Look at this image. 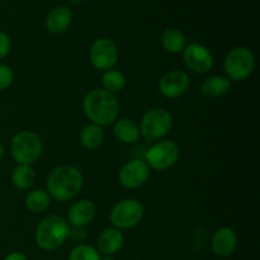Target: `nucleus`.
I'll return each instance as SVG.
<instances>
[{"mask_svg": "<svg viewBox=\"0 0 260 260\" xmlns=\"http://www.w3.org/2000/svg\"><path fill=\"white\" fill-rule=\"evenodd\" d=\"M85 116L98 126H109L117 121L119 103L116 95L104 89H93L88 91L83 101Z\"/></svg>", "mask_w": 260, "mask_h": 260, "instance_id": "nucleus-1", "label": "nucleus"}, {"mask_svg": "<svg viewBox=\"0 0 260 260\" xmlns=\"http://www.w3.org/2000/svg\"><path fill=\"white\" fill-rule=\"evenodd\" d=\"M80 170L70 165H62L50 173L47 178V193L58 202L74 200L83 188Z\"/></svg>", "mask_w": 260, "mask_h": 260, "instance_id": "nucleus-2", "label": "nucleus"}, {"mask_svg": "<svg viewBox=\"0 0 260 260\" xmlns=\"http://www.w3.org/2000/svg\"><path fill=\"white\" fill-rule=\"evenodd\" d=\"M68 221L58 215H50L43 218L36 230V243L42 250L53 251L61 248L69 239Z\"/></svg>", "mask_w": 260, "mask_h": 260, "instance_id": "nucleus-3", "label": "nucleus"}, {"mask_svg": "<svg viewBox=\"0 0 260 260\" xmlns=\"http://www.w3.org/2000/svg\"><path fill=\"white\" fill-rule=\"evenodd\" d=\"M10 154L18 164L30 165L42 154V141L35 132L20 131L10 141Z\"/></svg>", "mask_w": 260, "mask_h": 260, "instance_id": "nucleus-4", "label": "nucleus"}, {"mask_svg": "<svg viewBox=\"0 0 260 260\" xmlns=\"http://www.w3.org/2000/svg\"><path fill=\"white\" fill-rule=\"evenodd\" d=\"M255 55L248 47H235L228 53L223 62L226 78L233 81H243L253 74L255 69Z\"/></svg>", "mask_w": 260, "mask_h": 260, "instance_id": "nucleus-5", "label": "nucleus"}, {"mask_svg": "<svg viewBox=\"0 0 260 260\" xmlns=\"http://www.w3.org/2000/svg\"><path fill=\"white\" fill-rule=\"evenodd\" d=\"M173 117L162 108H155L144 114L140 122V134L146 141H155L169 134Z\"/></svg>", "mask_w": 260, "mask_h": 260, "instance_id": "nucleus-6", "label": "nucleus"}, {"mask_svg": "<svg viewBox=\"0 0 260 260\" xmlns=\"http://www.w3.org/2000/svg\"><path fill=\"white\" fill-rule=\"evenodd\" d=\"M111 222L118 230L132 229L141 222L144 217V208L139 201L126 198L114 205L111 211Z\"/></svg>", "mask_w": 260, "mask_h": 260, "instance_id": "nucleus-7", "label": "nucleus"}, {"mask_svg": "<svg viewBox=\"0 0 260 260\" xmlns=\"http://www.w3.org/2000/svg\"><path fill=\"white\" fill-rule=\"evenodd\" d=\"M179 159V147L174 141L164 140L152 145L146 152V164L155 170H167Z\"/></svg>", "mask_w": 260, "mask_h": 260, "instance_id": "nucleus-8", "label": "nucleus"}, {"mask_svg": "<svg viewBox=\"0 0 260 260\" xmlns=\"http://www.w3.org/2000/svg\"><path fill=\"white\" fill-rule=\"evenodd\" d=\"M118 60V47L109 38H98L90 48V62L96 70L113 69Z\"/></svg>", "mask_w": 260, "mask_h": 260, "instance_id": "nucleus-9", "label": "nucleus"}, {"mask_svg": "<svg viewBox=\"0 0 260 260\" xmlns=\"http://www.w3.org/2000/svg\"><path fill=\"white\" fill-rule=\"evenodd\" d=\"M183 60L190 71L206 74L212 69L213 56L206 46L201 43H190L183 50Z\"/></svg>", "mask_w": 260, "mask_h": 260, "instance_id": "nucleus-10", "label": "nucleus"}, {"mask_svg": "<svg viewBox=\"0 0 260 260\" xmlns=\"http://www.w3.org/2000/svg\"><path fill=\"white\" fill-rule=\"evenodd\" d=\"M119 182L128 189L140 188L149 180L150 168L144 160H131L119 170Z\"/></svg>", "mask_w": 260, "mask_h": 260, "instance_id": "nucleus-11", "label": "nucleus"}, {"mask_svg": "<svg viewBox=\"0 0 260 260\" xmlns=\"http://www.w3.org/2000/svg\"><path fill=\"white\" fill-rule=\"evenodd\" d=\"M189 88V76L182 70H173L165 74L159 81V91L168 99L182 96Z\"/></svg>", "mask_w": 260, "mask_h": 260, "instance_id": "nucleus-12", "label": "nucleus"}, {"mask_svg": "<svg viewBox=\"0 0 260 260\" xmlns=\"http://www.w3.org/2000/svg\"><path fill=\"white\" fill-rule=\"evenodd\" d=\"M96 208L91 201L80 200L74 203L68 212V223L71 228H85L95 218Z\"/></svg>", "mask_w": 260, "mask_h": 260, "instance_id": "nucleus-13", "label": "nucleus"}, {"mask_svg": "<svg viewBox=\"0 0 260 260\" xmlns=\"http://www.w3.org/2000/svg\"><path fill=\"white\" fill-rule=\"evenodd\" d=\"M236 246H238V236L235 231L230 228L218 229L211 241L212 251L221 258L230 256L235 251Z\"/></svg>", "mask_w": 260, "mask_h": 260, "instance_id": "nucleus-14", "label": "nucleus"}, {"mask_svg": "<svg viewBox=\"0 0 260 260\" xmlns=\"http://www.w3.org/2000/svg\"><path fill=\"white\" fill-rule=\"evenodd\" d=\"M123 235H122L121 230L116 228H108L104 229L98 236V241H96V250L99 251L101 255H113L123 245Z\"/></svg>", "mask_w": 260, "mask_h": 260, "instance_id": "nucleus-15", "label": "nucleus"}, {"mask_svg": "<svg viewBox=\"0 0 260 260\" xmlns=\"http://www.w3.org/2000/svg\"><path fill=\"white\" fill-rule=\"evenodd\" d=\"M73 22V13L65 5L53 8L46 18V27L53 35H60L70 27Z\"/></svg>", "mask_w": 260, "mask_h": 260, "instance_id": "nucleus-16", "label": "nucleus"}, {"mask_svg": "<svg viewBox=\"0 0 260 260\" xmlns=\"http://www.w3.org/2000/svg\"><path fill=\"white\" fill-rule=\"evenodd\" d=\"M113 134L117 140L123 144H135L139 141L140 136V127L135 121L129 118H122L114 122Z\"/></svg>", "mask_w": 260, "mask_h": 260, "instance_id": "nucleus-17", "label": "nucleus"}, {"mask_svg": "<svg viewBox=\"0 0 260 260\" xmlns=\"http://www.w3.org/2000/svg\"><path fill=\"white\" fill-rule=\"evenodd\" d=\"M231 89V81L226 76L213 75L206 79L201 85V91L207 98H220Z\"/></svg>", "mask_w": 260, "mask_h": 260, "instance_id": "nucleus-18", "label": "nucleus"}, {"mask_svg": "<svg viewBox=\"0 0 260 260\" xmlns=\"http://www.w3.org/2000/svg\"><path fill=\"white\" fill-rule=\"evenodd\" d=\"M161 45L168 52L179 53L183 52V50L187 46V40H185V36L179 29L170 28V29H167L162 33Z\"/></svg>", "mask_w": 260, "mask_h": 260, "instance_id": "nucleus-19", "label": "nucleus"}, {"mask_svg": "<svg viewBox=\"0 0 260 260\" xmlns=\"http://www.w3.org/2000/svg\"><path fill=\"white\" fill-rule=\"evenodd\" d=\"M36 180V173L30 165L18 164L12 173V183L18 189H28Z\"/></svg>", "mask_w": 260, "mask_h": 260, "instance_id": "nucleus-20", "label": "nucleus"}, {"mask_svg": "<svg viewBox=\"0 0 260 260\" xmlns=\"http://www.w3.org/2000/svg\"><path fill=\"white\" fill-rule=\"evenodd\" d=\"M104 140L103 128L98 124L90 123L84 127L80 132V142L85 149L95 150L102 145Z\"/></svg>", "mask_w": 260, "mask_h": 260, "instance_id": "nucleus-21", "label": "nucleus"}, {"mask_svg": "<svg viewBox=\"0 0 260 260\" xmlns=\"http://www.w3.org/2000/svg\"><path fill=\"white\" fill-rule=\"evenodd\" d=\"M51 205V197L46 190L35 189L30 190L25 197V207L33 213L45 212Z\"/></svg>", "mask_w": 260, "mask_h": 260, "instance_id": "nucleus-22", "label": "nucleus"}, {"mask_svg": "<svg viewBox=\"0 0 260 260\" xmlns=\"http://www.w3.org/2000/svg\"><path fill=\"white\" fill-rule=\"evenodd\" d=\"M103 85L104 90L109 91V93H119L126 86V78H124V75L119 70L111 69V70L104 71Z\"/></svg>", "mask_w": 260, "mask_h": 260, "instance_id": "nucleus-23", "label": "nucleus"}, {"mask_svg": "<svg viewBox=\"0 0 260 260\" xmlns=\"http://www.w3.org/2000/svg\"><path fill=\"white\" fill-rule=\"evenodd\" d=\"M102 255L94 246L79 244L70 251L69 260H101Z\"/></svg>", "mask_w": 260, "mask_h": 260, "instance_id": "nucleus-24", "label": "nucleus"}, {"mask_svg": "<svg viewBox=\"0 0 260 260\" xmlns=\"http://www.w3.org/2000/svg\"><path fill=\"white\" fill-rule=\"evenodd\" d=\"M14 81V73L5 63L0 62V91L9 88Z\"/></svg>", "mask_w": 260, "mask_h": 260, "instance_id": "nucleus-25", "label": "nucleus"}, {"mask_svg": "<svg viewBox=\"0 0 260 260\" xmlns=\"http://www.w3.org/2000/svg\"><path fill=\"white\" fill-rule=\"evenodd\" d=\"M10 47H12L10 37L5 32L0 30V60H3L9 53Z\"/></svg>", "mask_w": 260, "mask_h": 260, "instance_id": "nucleus-26", "label": "nucleus"}, {"mask_svg": "<svg viewBox=\"0 0 260 260\" xmlns=\"http://www.w3.org/2000/svg\"><path fill=\"white\" fill-rule=\"evenodd\" d=\"M69 238L76 243H84L88 238V233L84 230V228H71L69 230Z\"/></svg>", "mask_w": 260, "mask_h": 260, "instance_id": "nucleus-27", "label": "nucleus"}, {"mask_svg": "<svg viewBox=\"0 0 260 260\" xmlns=\"http://www.w3.org/2000/svg\"><path fill=\"white\" fill-rule=\"evenodd\" d=\"M206 238H207V231L203 228H198L197 230L194 231V239H193V243H194V248L197 250H201L205 244Z\"/></svg>", "mask_w": 260, "mask_h": 260, "instance_id": "nucleus-28", "label": "nucleus"}, {"mask_svg": "<svg viewBox=\"0 0 260 260\" xmlns=\"http://www.w3.org/2000/svg\"><path fill=\"white\" fill-rule=\"evenodd\" d=\"M4 260H27V256L23 253H19V251H13V253L8 254Z\"/></svg>", "mask_w": 260, "mask_h": 260, "instance_id": "nucleus-29", "label": "nucleus"}, {"mask_svg": "<svg viewBox=\"0 0 260 260\" xmlns=\"http://www.w3.org/2000/svg\"><path fill=\"white\" fill-rule=\"evenodd\" d=\"M3 156H4V146H3V144L0 142V160L3 159Z\"/></svg>", "mask_w": 260, "mask_h": 260, "instance_id": "nucleus-30", "label": "nucleus"}, {"mask_svg": "<svg viewBox=\"0 0 260 260\" xmlns=\"http://www.w3.org/2000/svg\"><path fill=\"white\" fill-rule=\"evenodd\" d=\"M101 260H116L113 258V255H103L101 258Z\"/></svg>", "mask_w": 260, "mask_h": 260, "instance_id": "nucleus-31", "label": "nucleus"}]
</instances>
